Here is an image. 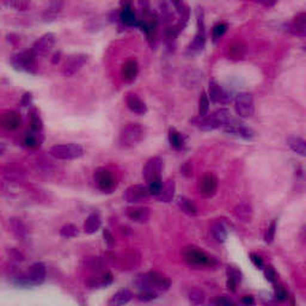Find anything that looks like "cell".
<instances>
[{
	"label": "cell",
	"mask_w": 306,
	"mask_h": 306,
	"mask_svg": "<svg viewBox=\"0 0 306 306\" xmlns=\"http://www.w3.org/2000/svg\"><path fill=\"white\" fill-rule=\"evenodd\" d=\"M177 206L182 212L186 213V214H188V215H195L197 213L196 206H195V204L191 201V200H189L188 197H186V196L177 197Z\"/></svg>",
	"instance_id": "30"
},
{
	"label": "cell",
	"mask_w": 306,
	"mask_h": 306,
	"mask_svg": "<svg viewBox=\"0 0 306 306\" xmlns=\"http://www.w3.org/2000/svg\"><path fill=\"white\" fill-rule=\"evenodd\" d=\"M303 236H304V238L306 239V228L303 229Z\"/></svg>",
	"instance_id": "63"
},
{
	"label": "cell",
	"mask_w": 306,
	"mask_h": 306,
	"mask_svg": "<svg viewBox=\"0 0 306 306\" xmlns=\"http://www.w3.org/2000/svg\"><path fill=\"white\" fill-rule=\"evenodd\" d=\"M287 144H288L289 149L292 151L298 153L299 155H303V157H306V141L303 140L300 138H289L287 140Z\"/></svg>",
	"instance_id": "33"
},
{
	"label": "cell",
	"mask_w": 306,
	"mask_h": 306,
	"mask_svg": "<svg viewBox=\"0 0 306 306\" xmlns=\"http://www.w3.org/2000/svg\"><path fill=\"white\" fill-rule=\"evenodd\" d=\"M84 267L90 270L99 271L103 268V262L98 257H89L84 260Z\"/></svg>",
	"instance_id": "42"
},
{
	"label": "cell",
	"mask_w": 306,
	"mask_h": 306,
	"mask_svg": "<svg viewBox=\"0 0 306 306\" xmlns=\"http://www.w3.org/2000/svg\"><path fill=\"white\" fill-rule=\"evenodd\" d=\"M179 16H181V17H179V20L177 23V28H178V30L181 31V30H183L184 28H186V25L188 24V22H189V17H191V11H189V7L188 6L184 7V10L182 11V13H179Z\"/></svg>",
	"instance_id": "45"
},
{
	"label": "cell",
	"mask_w": 306,
	"mask_h": 306,
	"mask_svg": "<svg viewBox=\"0 0 306 306\" xmlns=\"http://www.w3.org/2000/svg\"><path fill=\"white\" fill-rule=\"evenodd\" d=\"M218 189V181L213 175H205L200 179V191L205 196H212Z\"/></svg>",
	"instance_id": "19"
},
{
	"label": "cell",
	"mask_w": 306,
	"mask_h": 306,
	"mask_svg": "<svg viewBox=\"0 0 306 306\" xmlns=\"http://www.w3.org/2000/svg\"><path fill=\"white\" fill-rule=\"evenodd\" d=\"M275 233H276V221H273V223L268 226L267 231H266L265 242L267 243V244H270V243L274 241Z\"/></svg>",
	"instance_id": "48"
},
{
	"label": "cell",
	"mask_w": 306,
	"mask_h": 306,
	"mask_svg": "<svg viewBox=\"0 0 306 306\" xmlns=\"http://www.w3.org/2000/svg\"><path fill=\"white\" fill-rule=\"evenodd\" d=\"M150 196H151V194H150L149 187L144 186V184L131 186L126 189L125 194H123V199L129 204H138V202L146 201Z\"/></svg>",
	"instance_id": "11"
},
{
	"label": "cell",
	"mask_w": 306,
	"mask_h": 306,
	"mask_svg": "<svg viewBox=\"0 0 306 306\" xmlns=\"http://www.w3.org/2000/svg\"><path fill=\"white\" fill-rule=\"evenodd\" d=\"M23 142H24V145L28 149H38V147H39V145H41L42 138L39 136L38 132L33 131L31 133L26 134Z\"/></svg>",
	"instance_id": "37"
},
{
	"label": "cell",
	"mask_w": 306,
	"mask_h": 306,
	"mask_svg": "<svg viewBox=\"0 0 306 306\" xmlns=\"http://www.w3.org/2000/svg\"><path fill=\"white\" fill-rule=\"evenodd\" d=\"M79 234V230L76 225L73 224H66L60 230V236L64 237V238H75Z\"/></svg>",
	"instance_id": "40"
},
{
	"label": "cell",
	"mask_w": 306,
	"mask_h": 306,
	"mask_svg": "<svg viewBox=\"0 0 306 306\" xmlns=\"http://www.w3.org/2000/svg\"><path fill=\"white\" fill-rule=\"evenodd\" d=\"M232 120L233 118H232L230 110L219 109L208 116H199L197 118H192L191 123L201 131H213V129L223 128Z\"/></svg>",
	"instance_id": "2"
},
{
	"label": "cell",
	"mask_w": 306,
	"mask_h": 306,
	"mask_svg": "<svg viewBox=\"0 0 306 306\" xmlns=\"http://www.w3.org/2000/svg\"><path fill=\"white\" fill-rule=\"evenodd\" d=\"M196 23H197V33L195 35L191 43L189 44L188 52L191 54L201 52L205 48L206 43V29H205V20H204V11L202 9H197L196 11Z\"/></svg>",
	"instance_id": "8"
},
{
	"label": "cell",
	"mask_w": 306,
	"mask_h": 306,
	"mask_svg": "<svg viewBox=\"0 0 306 306\" xmlns=\"http://www.w3.org/2000/svg\"><path fill=\"white\" fill-rule=\"evenodd\" d=\"M250 260H251V262L254 263V266L255 267H257V268H262L263 266V260L262 258H261V256H258V255H256V254H250Z\"/></svg>",
	"instance_id": "56"
},
{
	"label": "cell",
	"mask_w": 306,
	"mask_h": 306,
	"mask_svg": "<svg viewBox=\"0 0 306 306\" xmlns=\"http://www.w3.org/2000/svg\"><path fill=\"white\" fill-rule=\"evenodd\" d=\"M49 154L59 160H75L84 154V150L78 144H60L52 146Z\"/></svg>",
	"instance_id": "5"
},
{
	"label": "cell",
	"mask_w": 306,
	"mask_h": 306,
	"mask_svg": "<svg viewBox=\"0 0 306 306\" xmlns=\"http://www.w3.org/2000/svg\"><path fill=\"white\" fill-rule=\"evenodd\" d=\"M133 299V294L132 292L127 288H123L117 291L116 293L113 295L112 299L109 300V305H125L128 304L131 300Z\"/></svg>",
	"instance_id": "28"
},
{
	"label": "cell",
	"mask_w": 306,
	"mask_h": 306,
	"mask_svg": "<svg viewBox=\"0 0 306 306\" xmlns=\"http://www.w3.org/2000/svg\"><path fill=\"white\" fill-rule=\"evenodd\" d=\"M36 55L33 52H22L16 54L12 57V66L18 71H24V72H33L34 62H35Z\"/></svg>",
	"instance_id": "14"
},
{
	"label": "cell",
	"mask_w": 306,
	"mask_h": 306,
	"mask_svg": "<svg viewBox=\"0 0 306 306\" xmlns=\"http://www.w3.org/2000/svg\"><path fill=\"white\" fill-rule=\"evenodd\" d=\"M0 123L5 129L7 131H16L17 128L20 127L22 125V118L13 110H6L2 113L1 118H0Z\"/></svg>",
	"instance_id": "17"
},
{
	"label": "cell",
	"mask_w": 306,
	"mask_h": 306,
	"mask_svg": "<svg viewBox=\"0 0 306 306\" xmlns=\"http://www.w3.org/2000/svg\"><path fill=\"white\" fill-rule=\"evenodd\" d=\"M212 304H215V305H225V306H230V305H233L234 303L232 302L231 299H229V298L226 297H219L217 298V299H214L212 302Z\"/></svg>",
	"instance_id": "54"
},
{
	"label": "cell",
	"mask_w": 306,
	"mask_h": 306,
	"mask_svg": "<svg viewBox=\"0 0 306 306\" xmlns=\"http://www.w3.org/2000/svg\"><path fill=\"white\" fill-rule=\"evenodd\" d=\"M210 232H212L213 238L219 243H224L226 239H228V230H226L225 226H224V224H221V223L214 224V225L212 226Z\"/></svg>",
	"instance_id": "35"
},
{
	"label": "cell",
	"mask_w": 306,
	"mask_h": 306,
	"mask_svg": "<svg viewBox=\"0 0 306 306\" xmlns=\"http://www.w3.org/2000/svg\"><path fill=\"white\" fill-rule=\"evenodd\" d=\"M9 255L13 261H17V262H23V261L25 260V256L23 255V252L19 251L18 249H16V248H11V249L9 250Z\"/></svg>",
	"instance_id": "50"
},
{
	"label": "cell",
	"mask_w": 306,
	"mask_h": 306,
	"mask_svg": "<svg viewBox=\"0 0 306 306\" xmlns=\"http://www.w3.org/2000/svg\"><path fill=\"white\" fill-rule=\"evenodd\" d=\"M256 1L260 2V4H262V5H265V6L270 7V6H274V5L278 2V0H256Z\"/></svg>",
	"instance_id": "58"
},
{
	"label": "cell",
	"mask_w": 306,
	"mask_h": 306,
	"mask_svg": "<svg viewBox=\"0 0 306 306\" xmlns=\"http://www.w3.org/2000/svg\"><path fill=\"white\" fill-rule=\"evenodd\" d=\"M189 300H191V304L194 305H200L205 302V293L201 289L194 288L189 292Z\"/></svg>",
	"instance_id": "43"
},
{
	"label": "cell",
	"mask_w": 306,
	"mask_h": 306,
	"mask_svg": "<svg viewBox=\"0 0 306 306\" xmlns=\"http://www.w3.org/2000/svg\"><path fill=\"white\" fill-rule=\"evenodd\" d=\"M169 142H170L171 147H173L175 150H182L184 145H186L184 136L179 132L176 131L175 128H171L169 131Z\"/></svg>",
	"instance_id": "32"
},
{
	"label": "cell",
	"mask_w": 306,
	"mask_h": 306,
	"mask_svg": "<svg viewBox=\"0 0 306 306\" xmlns=\"http://www.w3.org/2000/svg\"><path fill=\"white\" fill-rule=\"evenodd\" d=\"M31 102H33V95H31V92H25L23 95L22 99H20V104H22V107H30Z\"/></svg>",
	"instance_id": "55"
},
{
	"label": "cell",
	"mask_w": 306,
	"mask_h": 306,
	"mask_svg": "<svg viewBox=\"0 0 306 306\" xmlns=\"http://www.w3.org/2000/svg\"><path fill=\"white\" fill-rule=\"evenodd\" d=\"M245 54V47L242 43H233L229 47L228 49V57L229 59L239 60L243 59Z\"/></svg>",
	"instance_id": "38"
},
{
	"label": "cell",
	"mask_w": 306,
	"mask_h": 306,
	"mask_svg": "<svg viewBox=\"0 0 306 306\" xmlns=\"http://www.w3.org/2000/svg\"><path fill=\"white\" fill-rule=\"evenodd\" d=\"M138 72H139L138 62H136L135 60H128V61H126L125 64H123L121 75H122V78L125 79L127 83H132V81L135 80Z\"/></svg>",
	"instance_id": "21"
},
{
	"label": "cell",
	"mask_w": 306,
	"mask_h": 306,
	"mask_svg": "<svg viewBox=\"0 0 306 306\" xmlns=\"http://www.w3.org/2000/svg\"><path fill=\"white\" fill-rule=\"evenodd\" d=\"M175 191H176V184L173 179H166L163 183L162 192L159 194V196L157 197L159 201L162 202H171L172 201L173 196H175Z\"/></svg>",
	"instance_id": "23"
},
{
	"label": "cell",
	"mask_w": 306,
	"mask_h": 306,
	"mask_svg": "<svg viewBox=\"0 0 306 306\" xmlns=\"http://www.w3.org/2000/svg\"><path fill=\"white\" fill-rule=\"evenodd\" d=\"M88 61V55L85 54H73L66 59L62 73L65 76H73L81 70L84 65Z\"/></svg>",
	"instance_id": "13"
},
{
	"label": "cell",
	"mask_w": 306,
	"mask_h": 306,
	"mask_svg": "<svg viewBox=\"0 0 306 306\" xmlns=\"http://www.w3.org/2000/svg\"><path fill=\"white\" fill-rule=\"evenodd\" d=\"M158 297V293L154 291H140V293L136 295V299L140 302H151Z\"/></svg>",
	"instance_id": "47"
},
{
	"label": "cell",
	"mask_w": 306,
	"mask_h": 306,
	"mask_svg": "<svg viewBox=\"0 0 306 306\" xmlns=\"http://www.w3.org/2000/svg\"><path fill=\"white\" fill-rule=\"evenodd\" d=\"M171 2H172V5L175 6V9L177 10L178 13H182L184 7L187 6V5L183 4V0H171Z\"/></svg>",
	"instance_id": "57"
},
{
	"label": "cell",
	"mask_w": 306,
	"mask_h": 306,
	"mask_svg": "<svg viewBox=\"0 0 306 306\" xmlns=\"http://www.w3.org/2000/svg\"><path fill=\"white\" fill-rule=\"evenodd\" d=\"M113 282V275L110 273H105L101 276H96V278H91L88 281V286L90 288H102V287H107Z\"/></svg>",
	"instance_id": "29"
},
{
	"label": "cell",
	"mask_w": 306,
	"mask_h": 306,
	"mask_svg": "<svg viewBox=\"0 0 306 306\" xmlns=\"http://www.w3.org/2000/svg\"><path fill=\"white\" fill-rule=\"evenodd\" d=\"M55 41V35L52 33L44 34L39 38L35 43L33 44V48H31V52L36 55V57H46L49 53L52 52L53 47H54Z\"/></svg>",
	"instance_id": "12"
},
{
	"label": "cell",
	"mask_w": 306,
	"mask_h": 306,
	"mask_svg": "<svg viewBox=\"0 0 306 306\" xmlns=\"http://www.w3.org/2000/svg\"><path fill=\"white\" fill-rule=\"evenodd\" d=\"M4 152H5V145L1 144V154H4Z\"/></svg>",
	"instance_id": "62"
},
{
	"label": "cell",
	"mask_w": 306,
	"mask_h": 306,
	"mask_svg": "<svg viewBox=\"0 0 306 306\" xmlns=\"http://www.w3.org/2000/svg\"><path fill=\"white\" fill-rule=\"evenodd\" d=\"M126 104L128 109L136 115H145L147 113L146 103L139 98L135 94H128L126 96Z\"/></svg>",
	"instance_id": "18"
},
{
	"label": "cell",
	"mask_w": 306,
	"mask_h": 306,
	"mask_svg": "<svg viewBox=\"0 0 306 306\" xmlns=\"http://www.w3.org/2000/svg\"><path fill=\"white\" fill-rule=\"evenodd\" d=\"M274 295L279 302H284L287 299V291L282 286H275L274 288Z\"/></svg>",
	"instance_id": "51"
},
{
	"label": "cell",
	"mask_w": 306,
	"mask_h": 306,
	"mask_svg": "<svg viewBox=\"0 0 306 306\" xmlns=\"http://www.w3.org/2000/svg\"><path fill=\"white\" fill-rule=\"evenodd\" d=\"M60 57H61V53H55L54 54V57H53V59H52V62L53 64H57V62H59L60 61Z\"/></svg>",
	"instance_id": "60"
},
{
	"label": "cell",
	"mask_w": 306,
	"mask_h": 306,
	"mask_svg": "<svg viewBox=\"0 0 306 306\" xmlns=\"http://www.w3.org/2000/svg\"><path fill=\"white\" fill-rule=\"evenodd\" d=\"M208 97L213 103H220V104H229L232 101L231 94L224 90L215 80L210 81V89H208Z\"/></svg>",
	"instance_id": "15"
},
{
	"label": "cell",
	"mask_w": 306,
	"mask_h": 306,
	"mask_svg": "<svg viewBox=\"0 0 306 306\" xmlns=\"http://www.w3.org/2000/svg\"><path fill=\"white\" fill-rule=\"evenodd\" d=\"M242 303L244 305H254L255 304L254 298H252L251 295H247V297H243L242 298Z\"/></svg>",
	"instance_id": "59"
},
{
	"label": "cell",
	"mask_w": 306,
	"mask_h": 306,
	"mask_svg": "<svg viewBox=\"0 0 306 306\" xmlns=\"http://www.w3.org/2000/svg\"><path fill=\"white\" fill-rule=\"evenodd\" d=\"M183 258L189 266L195 268H204L212 266L213 258L210 257L206 252L202 250L197 249V248L189 247L183 250Z\"/></svg>",
	"instance_id": "6"
},
{
	"label": "cell",
	"mask_w": 306,
	"mask_h": 306,
	"mask_svg": "<svg viewBox=\"0 0 306 306\" xmlns=\"http://www.w3.org/2000/svg\"><path fill=\"white\" fill-rule=\"evenodd\" d=\"M30 125H31V131L34 132H41L42 128H43V122H42V118L39 116L38 112L33 108L30 110Z\"/></svg>",
	"instance_id": "39"
},
{
	"label": "cell",
	"mask_w": 306,
	"mask_h": 306,
	"mask_svg": "<svg viewBox=\"0 0 306 306\" xmlns=\"http://www.w3.org/2000/svg\"><path fill=\"white\" fill-rule=\"evenodd\" d=\"M2 5L16 11H26L30 6V0H2Z\"/></svg>",
	"instance_id": "34"
},
{
	"label": "cell",
	"mask_w": 306,
	"mask_h": 306,
	"mask_svg": "<svg viewBox=\"0 0 306 306\" xmlns=\"http://www.w3.org/2000/svg\"><path fill=\"white\" fill-rule=\"evenodd\" d=\"M252 210L251 207L247 204H242L239 206H237L236 210H234V215H236L237 219L242 221H249L251 219Z\"/></svg>",
	"instance_id": "36"
},
{
	"label": "cell",
	"mask_w": 306,
	"mask_h": 306,
	"mask_svg": "<svg viewBox=\"0 0 306 306\" xmlns=\"http://www.w3.org/2000/svg\"><path fill=\"white\" fill-rule=\"evenodd\" d=\"M10 229H11L12 233L18 238H25L26 233H28V230H26L23 221L17 218L10 219Z\"/></svg>",
	"instance_id": "31"
},
{
	"label": "cell",
	"mask_w": 306,
	"mask_h": 306,
	"mask_svg": "<svg viewBox=\"0 0 306 306\" xmlns=\"http://www.w3.org/2000/svg\"><path fill=\"white\" fill-rule=\"evenodd\" d=\"M134 285L139 291H154L159 293L170 288L171 280L169 276L159 271H149V273L136 276L134 279Z\"/></svg>",
	"instance_id": "1"
},
{
	"label": "cell",
	"mask_w": 306,
	"mask_h": 306,
	"mask_svg": "<svg viewBox=\"0 0 306 306\" xmlns=\"http://www.w3.org/2000/svg\"><path fill=\"white\" fill-rule=\"evenodd\" d=\"M226 30H228V25L225 23H218L217 25H214L212 30V36H213V41L217 42L218 39H220L225 35Z\"/></svg>",
	"instance_id": "44"
},
{
	"label": "cell",
	"mask_w": 306,
	"mask_h": 306,
	"mask_svg": "<svg viewBox=\"0 0 306 306\" xmlns=\"http://www.w3.org/2000/svg\"><path fill=\"white\" fill-rule=\"evenodd\" d=\"M223 129L226 133L232 134V135L241 136V138L244 139H252L255 136V132L252 131V129L241 125V123L237 122L236 120H232L231 122L228 123V125L224 126Z\"/></svg>",
	"instance_id": "16"
},
{
	"label": "cell",
	"mask_w": 306,
	"mask_h": 306,
	"mask_svg": "<svg viewBox=\"0 0 306 306\" xmlns=\"http://www.w3.org/2000/svg\"><path fill=\"white\" fill-rule=\"evenodd\" d=\"M102 225V219L99 217L98 213H91L88 218H86L85 223H84V232L88 234H92L97 232Z\"/></svg>",
	"instance_id": "25"
},
{
	"label": "cell",
	"mask_w": 306,
	"mask_h": 306,
	"mask_svg": "<svg viewBox=\"0 0 306 306\" xmlns=\"http://www.w3.org/2000/svg\"><path fill=\"white\" fill-rule=\"evenodd\" d=\"M120 20L123 25L126 26H136L138 25V19H136V15L134 12L133 7H121L120 12Z\"/></svg>",
	"instance_id": "27"
},
{
	"label": "cell",
	"mask_w": 306,
	"mask_h": 306,
	"mask_svg": "<svg viewBox=\"0 0 306 306\" xmlns=\"http://www.w3.org/2000/svg\"><path fill=\"white\" fill-rule=\"evenodd\" d=\"M145 128L140 123H128L122 128L118 138V144L122 149L131 150L138 146L145 139Z\"/></svg>",
	"instance_id": "4"
},
{
	"label": "cell",
	"mask_w": 306,
	"mask_h": 306,
	"mask_svg": "<svg viewBox=\"0 0 306 306\" xmlns=\"http://www.w3.org/2000/svg\"><path fill=\"white\" fill-rule=\"evenodd\" d=\"M94 179L97 188H98L102 192H105V194H109V192L114 191L116 189V186H117L115 176L113 175L112 171H109L105 168L97 169V170L95 171Z\"/></svg>",
	"instance_id": "7"
},
{
	"label": "cell",
	"mask_w": 306,
	"mask_h": 306,
	"mask_svg": "<svg viewBox=\"0 0 306 306\" xmlns=\"http://www.w3.org/2000/svg\"><path fill=\"white\" fill-rule=\"evenodd\" d=\"M126 214L131 220L136 223H146L150 219V210L147 207H129Z\"/></svg>",
	"instance_id": "20"
},
{
	"label": "cell",
	"mask_w": 306,
	"mask_h": 306,
	"mask_svg": "<svg viewBox=\"0 0 306 306\" xmlns=\"http://www.w3.org/2000/svg\"><path fill=\"white\" fill-rule=\"evenodd\" d=\"M210 110V97L202 91L199 98V116H206Z\"/></svg>",
	"instance_id": "41"
},
{
	"label": "cell",
	"mask_w": 306,
	"mask_h": 306,
	"mask_svg": "<svg viewBox=\"0 0 306 306\" xmlns=\"http://www.w3.org/2000/svg\"><path fill=\"white\" fill-rule=\"evenodd\" d=\"M265 276L266 279L269 282H271V284H275L276 280H278V273L275 271V269H274L271 266H267V267H265Z\"/></svg>",
	"instance_id": "49"
},
{
	"label": "cell",
	"mask_w": 306,
	"mask_h": 306,
	"mask_svg": "<svg viewBox=\"0 0 306 306\" xmlns=\"http://www.w3.org/2000/svg\"><path fill=\"white\" fill-rule=\"evenodd\" d=\"M64 7V0H52L43 13L44 20H54Z\"/></svg>",
	"instance_id": "24"
},
{
	"label": "cell",
	"mask_w": 306,
	"mask_h": 306,
	"mask_svg": "<svg viewBox=\"0 0 306 306\" xmlns=\"http://www.w3.org/2000/svg\"><path fill=\"white\" fill-rule=\"evenodd\" d=\"M149 187V191L151 196H155L158 197L159 194L162 192V188H163V181H157V182H152V183L147 184Z\"/></svg>",
	"instance_id": "46"
},
{
	"label": "cell",
	"mask_w": 306,
	"mask_h": 306,
	"mask_svg": "<svg viewBox=\"0 0 306 306\" xmlns=\"http://www.w3.org/2000/svg\"><path fill=\"white\" fill-rule=\"evenodd\" d=\"M303 48H304V51H306V44H304V47H303Z\"/></svg>",
	"instance_id": "64"
},
{
	"label": "cell",
	"mask_w": 306,
	"mask_h": 306,
	"mask_svg": "<svg viewBox=\"0 0 306 306\" xmlns=\"http://www.w3.org/2000/svg\"><path fill=\"white\" fill-rule=\"evenodd\" d=\"M234 109L239 117H251L255 112L254 99H252L251 95L248 92H241L239 95H237L236 101H234Z\"/></svg>",
	"instance_id": "9"
},
{
	"label": "cell",
	"mask_w": 306,
	"mask_h": 306,
	"mask_svg": "<svg viewBox=\"0 0 306 306\" xmlns=\"http://www.w3.org/2000/svg\"><path fill=\"white\" fill-rule=\"evenodd\" d=\"M47 278L46 266L41 262H36L29 267L28 271L23 274H17L13 276V282L20 287L38 286L43 284Z\"/></svg>",
	"instance_id": "3"
},
{
	"label": "cell",
	"mask_w": 306,
	"mask_h": 306,
	"mask_svg": "<svg viewBox=\"0 0 306 306\" xmlns=\"http://www.w3.org/2000/svg\"><path fill=\"white\" fill-rule=\"evenodd\" d=\"M289 31L298 36L306 35V13H299L295 16L289 26Z\"/></svg>",
	"instance_id": "22"
},
{
	"label": "cell",
	"mask_w": 306,
	"mask_h": 306,
	"mask_svg": "<svg viewBox=\"0 0 306 306\" xmlns=\"http://www.w3.org/2000/svg\"><path fill=\"white\" fill-rule=\"evenodd\" d=\"M103 237H104V242L107 243L108 247H110V248L114 247V244H115V238H114V236H113V234L110 233L109 230L105 229L104 231H103Z\"/></svg>",
	"instance_id": "53"
},
{
	"label": "cell",
	"mask_w": 306,
	"mask_h": 306,
	"mask_svg": "<svg viewBox=\"0 0 306 306\" xmlns=\"http://www.w3.org/2000/svg\"><path fill=\"white\" fill-rule=\"evenodd\" d=\"M121 7H127L132 6V0H120Z\"/></svg>",
	"instance_id": "61"
},
{
	"label": "cell",
	"mask_w": 306,
	"mask_h": 306,
	"mask_svg": "<svg viewBox=\"0 0 306 306\" xmlns=\"http://www.w3.org/2000/svg\"><path fill=\"white\" fill-rule=\"evenodd\" d=\"M164 163L160 157H152L147 160L144 168V178L147 184L152 182L162 181V172Z\"/></svg>",
	"instance_id": "10"
},
{
	"label": "cell",
	"mask_w": 306,
	"mask_h": 306,
	"mask_svg": "<svg viewBox=\"0 0 306 306\" xmlns=\"http://www.w3.org/2000/svg\"><path fill=\"white\" fill-rule=\"evenodd\" d=\"M182 79H183V84L186 88L194 89L196 88L200 84V81L202 80V73L196 70H189L184 73Z\"/></svg>",
	"instance_id": "26"
},
{
	"label": "cell",
	"mask_w": 306,
	"mask_h": 306,
	"mask_svg": "<svg viewBox=\"0 0 306 306\" xmlns=\"http://www.w3.org/2000/svg\"><path fill=\"white\" fill-rule=\"evenodd\" d=\"M139 2V6H140L141 9V12L142 15L146 16V15H150L151 13V5H150V1L149 0H138Z\"/></svg>",
	"instance_id": "52"
}]
</instances>
